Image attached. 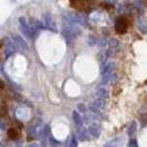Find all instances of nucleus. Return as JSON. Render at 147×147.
<instances>
[{
  "mask_svg": "<svg viewBox=\"0 0 147 147\" xmlns=\"http://www.w3.org/2000/svg\"><path fill=\"white\" fill-rule=\"evenodd\" d=\"M49 131H50V127H49V125H46L40 137H41V138H47V137H49Z\"/></svg>",
  "mask_w": 147,
  "mask_h": 147,
  "instance_id": "17",
  "label": "nucleus"
},
{
  "mask_svg": "<svg viewBox=\"0 0 147 147\" xmlns=\"http://www.w3.org/2000/svg\"><path fill=\"white\" fill-rule=\"evenodd\" d=\"M137 27H138V30H140L143 34H146V32H147V21L138 19V21H137Z\"/></svg>",
  "mask_w": 147,
  "mask_h": 147,
  "instance_id": "13",
  "label": "nucleus"
},
{
  "mask_svg": "<svg viewBox=\"0 0 147 147\" xmlns=\"http://www.w3.org/2000/svg\"><path fill=\"white\" fill-rule=\"evenodd\" d=\"M12 40H13V43L16 44V47H18V50H27L28 49V44L24 41V38L21 35H18V34H12V37H10Z\"/></svg>",
  "mask_w": 147,
  "mask_h": 147,
  "instance_id": "5",
  "label": "nucleus"
},
{
  "mask_svg": "<svg viewBox=\"0 0 147 147\" xmlns=\"http://www.w3.org/2000/svg\"><path fill=\"white\" fill-rule=\"evenodd\" d=\"M78 110H80V112H88V110L85 109V106H84V105H78Z\"/></svg>",
  "mask_w": 147,
  "mask_h": 147,
  "instance_id": "20",
  "label": "nucleus"
},
{
  "mask_svg": "<svg viewBox=\"0 0 147 147\" xmlns=\"http://www.w3.org/2000/svg\"><path fill=\"white\" fill-rule=\"evenodd\" d=\"M9 137L10 138H15L16 137V129H9Z\"/></svg>",
  "mask_w": 147,
  "mask_h": 147,
  "instance_id": "19",
  "label": "nucleus"
},
{
  "mask_svg": "<svg viewBox=\"0 0 147 147\" xmlns=\"http://www.w3.org/2000/svg\"><path fill=\"white\" fill-rule=\"evenodd\" d=\"M27 147H40L38 144H35V143H31V144H28Z\"/></svg>",
  "mask_w": 147,
  "mask_h": 147,
  "instance_id": "22",
  "label": "nucleus"
},
{
  "mask_svg": "<svg viewBox=\"0 0 147 147\" xmlns=\"http://www.w3.org/2000/svg\"><path fill=\"white\" fill-rule=\"evenodd\" d=\"M115 28H116L119 32H125V31H127V24H125L124 18H119V19L116 21V24H115Z\"/></svg>",
  "mask_w": 147,
  "mask_h": 147,
  "instance_id": "10",
  "label": "nucleus"
},
{
  "mask_svg": "<svg viewBox=\"0 0 147 147\" xmlns=\"http://www.w3.org/2000/svg\"><path fill=\"white\" fill-rule=\"evenodd\" d=\"M15 147H22V146H21V144H16V146H15Z\"/></svg>",
  "mask_w": 147,
  "mask_h": 147,
  "instance_id": "23",
  "label": "nucleus"
},
{
  "mask_svg": "<svg viewBox=\"0 0 147 147\" xmlns=\"http://www.w3.org/2000/svg\"><path fill=\"white\" fill-rule=\"evenodd\" d=\"M72 118H74V122H75L77 131H78V129H82V128H84V127H82V118H81V115H80L78 110H74V112H72Z\"/></svg>",
  "mask_w": 147,
  "mask_h": 147,
  "instance_id": "8",
  "label": "nucleus"
},
{
  "mask_svg": "<svg viewBox=\"0 0 147 147\" xmlns=\"http://www.w3.org/2000/svg\"><path fill=\"white\" fill-rule=\"evenodd\" d=\"M44 24H46V28L50 30V31H56V24H55V19L50 13H46L44 15Z\"/></svg>",
  "mask_w": 147,
  "mask_h": 147,
  "instance_id": "6",
  "label": "nucleus"
},
{
  "mask_svg": "<svg viewBox=\"0 0 147 147\" xmlns=\"http://www.w3.org/2000/svg\"><path fill=\"white\" fill-rule=\"evenodd\" d=\"M62 34H63V37H65L68 41L75 40L77 37L81 34L80 25H77V24H72V22H68V21H63V30H62Z\"/></svg>",
  "mask_w": 147,
  "mask_h": 147,
  "instance_id": "1",
  "label": "nucleus"
},
{
  "mask_svg": "<svg viewBox=\"0 0 147 147\" xmlns=\"http://www.w3.org/2000/svg\"><path fill=\"white\" fill-rule=\"evenodd\" d=\"M136 131H137V124H136V122H131L129 127H128V136L132 138L134 134H136Z\"/></svg>",
  "mask_w": 147,
  "mask_h": 147,
  "instance_id": "14",
  "label": "nucleus"
},
{
  "mask_svg": "<svg viewBox=\"0 0 147 147\" xmlns=\"http://www.w3.org/2000/svg\"><path fill=\"white\" fill-rule=\"evenodd\" d=\"M49 141H50L52 144H55V146H59V141H57V140H55L53 137H50V138H49Z\"/></svg>",
  "mask_w": 147,
  "mask_h": 147,
  "instance_id": "21",
  "label": "nucleus"
},
{
  "mask_svg": "<svg viewBox=\"0 0 147 147\" xmlns=\"http://www.w3.org/2000/svg\"><path fill=\"white\" fill-rule=\"evenodd\" d=\"M96 96H97V99L106 100L107 97H109V93H107V90L103 87V85H99V87H97V90H96Z\"/></svg>",
  "mask_w": 147,
  "mask_h": 147,
  "instance_id": "9",
  "label": "nucleus"
},
{
  "mask_svg": "<svg viewBox=\"0 0 147 147\" xmlns=\"http://www.w3.org/2000/svg\"><path fill=\"white\" fill-rule=\"evenodd\" d=\"M121 141H122V138H115V140H112V141L106 143V144H105L103 147H119Z\"/></svg>",
  "mask_w": 147,
  "mask_h": 147,
  "instance_id": "15",
  "label": "nucleus"
},
{
  "mask_svg": "<svg viewBox=\"0 0 147 147\" xmlns=\"http://www.w3.org/2000/svg\"><path fill=\"white\" fill-rule=\"evenodd\" d=\"M16 50H18L16 44L12 41L10 38H6V40H5V47H3V56L7 59V57H10L12 55H13Z\"/></svg>",
  "mask_w": 147,
  "mask_h": 147,
  "instance_id": "3",
  "label": "nucleus"
},
{
  "mask_svg": "<svg viewBox=\"0 0 147 147\" xmlns=\"http://www.w3.org/2000/svg\"><path fill=\"white\" fill-rule=\"evenodd\" d=\"M128 147H138V144H137V141L134 140V138H131L129 143H128Z\"/></svg>",
  "mask_w": 147,
  "mask_h": 147,
  "instance_id": "18",
  "label": "nucleus"
},
{
  "mask_svg": "<svg viewBox=\"0 0 147 147\" xmlns=\"http://www.w3.org/2000/svg\"><path fill=\"white\" fill-rule=\"evenodd\" d=\"M113 69H115L113 62H106L105 65H102V78H112L113 77Z\"/></svg>",
  "mask_w": 147,
  "mask_h": 147,
  "instance_id": "4",
  "label": "nucleus"
},
{
  "mask_svg": "<svg viewBox=\"0 0 147 147\" xmlns=\"http://www.w3.org/2000/svg\"><path fill=\"white\" fill-rule=\"evenodd\" d=\"M118 46H119L118 40H115V38L110 40V41H109V53H107V55H113V52L118 49Z\"/></svg>",
  "mask_w": 147,
  "mask_h": 147,
  "instance_id": "12",
  "label": "nucleus"
},
{
  "mask_svg": "<svg viewBox=\"0 0 147 147\" xmlns=\"http://www.w3.org/2000/svg\"><path fill=\"white\" fill-rule=\"evenodd\" d=\"M88 136H90V132H88V129H87V128L78 129V132H77V138H78V140H81V141H85V140L88 138Z\"/></svg>",
  "mask_w": 147,
  "mask_h": 147,
  "instance_id": "11",
  "label": "nucleus"
},
{
  "mask_svg": "<svg viewBox=\"0 0 147 147\" xmlns=\"http://www.w3.org/2000/svg\"><path fill=\"white\" fill-rule=\"evenodd\" d=\"M93 106H94V107H97V109L100 110V109L105 106V100H103V99H96V100H94V103H93Z\"/></svg>",
  "mask_w": 147,
  "mask_h": 147,
  "instance_id": "16",
  "label": "nucleus"
},
{
  "mask_svg": "<svg viewBox=\"0 0 147 147\" xmlns=\"http://www.w3.org/2000/svg\"><path fill=\"white\" fill-rule=\"evenodd\" d=\"M44 127L46 125H43V122L40 119H34L30 124V127H28V134L32 136V137H40L43 129H44Z\"/></svg>",
  "mask_w": 147,
  "mask_h": 147,
  "instance_id": "2",
  "label": "nucleus"
},
{
  "mask_svg": "<svg viewBox=\"0 0 147 147\" xmlns=\"http://www.w3.org/2000/svg\"><path fill=\"white\" fill-rule=\"evenodd\" d=\"M88 132H90V136L93 137V138H99V136H100V127H99V124H96V122H93V124H90L88 125Z\"/></svg>",
  "mask_w": 147,
  "mask_h": 147,
  "instance_id": "7",
  "label": "nucleus"
}]
</instances>
